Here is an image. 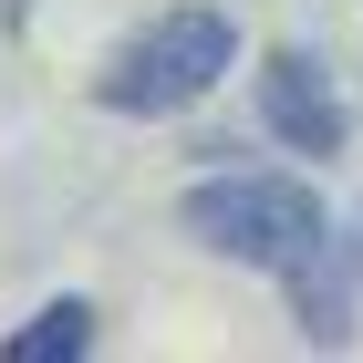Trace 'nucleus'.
Returning a JSON list of instances; mask_svg holds the SVG:
<instances>
[{"label": "nucleus", "instance_id": "7ed1b4c3", "mask_svg": "<svg viewBox=\"0 0 363 363\" xmlns=\"http://www.w3.org/2000/svg\"><path fill=\"white\" fill-rule=\"evenodd\" d=\"M259 125H270L291 156H342L353 114H342L322 52H270V62H259Z\"/></svg>", "mask_w": 363, "mask_h": 363}, {"label": "nucleus", "instance_id": "f257e3e1", "mask_svg": "<svg viewBox=\"0 0 363 363\" xmlns=\"http://www.w3.org/2000/svg\"><path fill=\"white\" fill-rule=\"evenodd\" d=\"M177 218H187V239L250 259V270H291V259H311L333 239V218H322V197L301 177H208V187H187Z\"/></svg>", "mask_w": 363, "mask_h": 363}, {"label": "nucleus", "instance_id": "20e7f679", "mask_svg": "<svg viewBox=\"0 0 363 363\" xmlns=\"http://www.w3.org/2000/svg\"><path fill=\"white\" fill-rule=\"evenodd\" d=\"M73 353H94V311H84V301H52V311H31L21 333L0 342V363H73Z\"/></svg>", "mask_w": 363, "mask_h": 363}, {"label": "nucleus", "instance_id": "f03ea898", "mask_svg": "<svg viewBox=\"0 0 363 363\" xmlns=\"http://www.w3.org/2000/svg\"><path fill=\"white\" fill-rule=\"evenodd\" d=\"M228 52H239V21L228 11H167L156 31H135L94 73V104H114V114H187L228 73Z\"/></svg>", "mask_w": 363, "mask_h": 363}]
</instances>
